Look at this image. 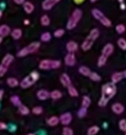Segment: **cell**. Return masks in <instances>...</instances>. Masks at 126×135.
I'll list each match as a JSON object with an SVG mask.
<instances>
[{
    "label": "cell",
    "mask_w": 126,
    "mask_h": 135,
    "mask_svg": "<svg viewBox=\"0 0 126 135\" xmlns=\"http://www.w3.org/2000/svg\"><path fill=\"white\" fill-rule=\"evenodd\" d=\"M117 87L114 83H106L101 88V97L98 101L99 107H106L109 101L116 94Z\"/></svg>",
    "instance_id": "6da1fadb"
},
{
    "label": "cell",
    "mask_w": 126,
    "mask_h": 135,
    "mask_svg": "<svg viewBox=\"0 0 126 135\" xmlns=\"http://www.w3.org/2000/svg\"><path fill=\"white\" fill-rule=\"evenodd\" d=\"M98 36H99V31H98V29L95 28V29H93V30H91L89 34L87 36V38H86L83 43H82L81 48L83 49V51L89 50V49L92 47L94 42L98 38Z\"/></svg>",
    "instance_id": "7a4b0ae2"
},
{
    "label": "cell",
    "mask_w": 126,
    "mask_h": 135,
    "mask_svg": "<svg viewBox=\"0 0 126 135\" xmlns=\"http://www.w3.org/2000/svg\"><path fill=\"white\" fill-rule=\"evenodd\" d=\"M81 18H82V11L81 10L78 9V8L75 9L74 11H73L72 15H71V17L69 18L68 21H67L66 28L68 29V30H72V29H74L75 27L77 25V23L79 22V21L81 20Z\"/></svg>",
    "instance_id": "3957f363"
},
{
    "label": "cell",
    "mask_w": 126,
    "mask_h": 135,
    "mask_svg": "<svg viewBox=\"0 0 126 135\" xmlns=\"http://www.w3.org/2000/svg\"><path fill=\"white\" fill-rule=\"evenodd\" d=\"M40 46H41V44L39 42H33V43L27 45L26 47L22 48L21 50H19V52L18 53L17 56L19 57H23V56H26L30 54H32V53H35L40 48Z\"/></svg>",
    "instance_id": "277c9868"
},
{
    "label": "cell",
    "mask_w": 126,
    "mask_h": 135,
    "mask_svg": "<svg viewBox=\"0 0 126 135\" xmlns=\"http://www.w3.org/2000/svg\"><path fill=\"white\" fill-rule=\"evenodd\" d=\"M61 66V61L59 60H52V59H43L40 62L39 68L41 70H55Z\"/></svg>",
    "instance_id": "5b68a950"
},
{
    "label": "cell",
    "mask_w": 126,
    "mask_h": 135,
    "mask_svg": "<svg viewBox=\"0 0 126 135\" xmlns=\"http://www.w3.org/2000/svg\"><path fill=\"white\" fill-rule=\"evenodd\" d=\"M91 13H92L93 17H94L96 20H98V21H99L103 26H105V27H111V20L108 19V18L104 15L103 12L100 11L99 9H98V8H94V9H92Z\"/></svg>",
    "instance_id": "8992f818"
},
{
    "label": "cell",
    "mask_w": 126,
    "mask_h": 135,
    "mask_svg": "<svg viewBox=\"0 0 126 135\" xmlns=\"http://www.w3.org/2000/svg\"><path fill=\"white\" fill-rule=\"evenodd\" d=\"M13 60L14 56L10 54H8L4 56V58L2 59V62L0 63V77H3L6 74V72L8 70V67L13 62Z\"/></svg>",
    "instance_id": "52a82bcc"
},
{
    "label": "cell",
    "mask_w": 126,
    "mask_h": 135,
    "mask_svg": "<svg viewBox=\"0 0 126 135\" xmlns=\"http://www.w3.org/2000/svg\"><path fill=\"white\" fill-rule=\"evenodd\" d=\"M35 80L32 78V76L30 75H29V76H27V77H25L24 79L22 80V81L19 83V85H20V87L21 88H23V89H27V88H29V87H30L32 84H34V83H35Z\"/></svg>",
    "instance_id": "ba28073f"
},
{
    "label": "cell",
    "mask_w": 126,
    "mask_h": 135,
    "mask_svg": "<svg viewBox=\"0 0 126 135\" xmlns=\"http://www.w3.org/2000/svg\"><path fill=\"white\" fill-rule=\"evenodd\" d=\"M61 0H44L41 4V7L44 10H50L60 2Z\"/></svg>",
    "instance_id": "9c48e42d"
},
{
    "label": "cell",
    "mask_w": 126,
    "mask_h": 135,
    "mask_svg": "<svg viewBox=\"0 0 126 135\" xmlns=\"http://www.w3.org/2000/svg\"><path fill=\"white\" fill-rule=\"evenodd\" d=\"M113 51H114V45H113L112 44H107V45L102 48L101 55L109 57V56L113 53Z\"/></svg>",
    "instance_id": "30bf717a"
},
{
    "label": "cell",
    "mask_w": 126,
    "mask_h": 135,
    "mask_svg": "<svg viewBox=\"0 0 126 135\" xmlns=\"http://www.w3.org/2000/svg\"><path fill=\"white\" fill-rule=\"evenodd\" d=\"M65 65L72 67L76 64V56L74 55V53H68L65 57Z\"/></svg>",
    "instance_id": "8fae6325"
},
{
    "label": "cell",
    "mask_w": 126,
    "mask_h": 135,
    "mask_svg": "<svg viewBox=\"0 0 126 135\" xmlns=\"http://www.w3.org/2000/svg\"><path fill=\"white\" fill-rule=\"evenodd\" d=\"M72 119H73L72 115L70 113H64L60 117V122L63 125H69L71 123V121H72Z\"/></svg>",
    "instance_id": "7c38bea8"
},
{
    "label": "cell",
    "mask_w": 126,
    "mask_h": 135,
    "mask_svg": "<svg viewBox=\"0 0 126 135\" xmlns=\"http://www.w3.org/2000/svg\"><path fill=\"white\" fill-rule=\"evenodd\" d=\"M111 109H112V111L116 115H120V114H122V113H123L124 107L120 103H115V104H113V105H112Z\"/></svg>",
    "instance_id": "4fadbf2b"
},
{
    "label": "cell",
    "mask_w": 126,
    "mask_h": 135,
    "mask_svg": "<svg viewBox=\"0 0 126 135\" xmlns=\"http://www.w3.org/2000/svg\"><path fill=\"white\" fill-rule=\"evenodd\" d=\"M60 81H61L63 86L66 87V88L71 85V79H70V77H69V76L67 75L66 73H63V74H62L61 77H60Z\"/></svg>",
    "instance_id": "5bb4252c"
},
{
    "label": "cell",
    "mask_w": 126,
    "mask_h": 135,
    "mask_svg": "<svg viewBox=\"0 0 126 135\" xmlns=\"http://www.w3.org/2000/svg\"><path fill=\"white\" fill-rule=\"evenodd\" d=\"M37 97L41 101H44V100L48 99L50 97V93L46 90H40L37 93Z\"/></svg>",
    "instance_id": "9a60e30c"
},
{
    "label": "cell",
    "mask_w": 126,
    "mask_h": 135,
    "mask_svg": "<svg viewBox=\"0 0 126 135\" xmlns=\"http://www.w3.org/2000/svg\"><path fill=\"white\" fill-rule=\"evenodd\" d=\"M122 78H123L122 72H115V73H113L112 76H111V83L116 84V83H120V81H122Z\"/></svg>",
    "instance_id": "2e32d148"
},
{
    "label": "cell",
    "mask_w": 126,
    "mask_h": 135,
    "mask_svg": "<svg viewBox=\"0 0 126 135\" xmlns=\"http://www.w3.org/2000/svg\"><path fill=\"white\" fill-rule=\"evenodd\" d=\"M10 28L6 24H3L0 26V36L1 37H6L10 33Z\"/></svg>",
    "instance_id": "e0dca14e"
},
{
    "label": "cell",
    "mask_w": 126,
    "mask_h": 135,
    "mask_svg": "<svg viewBox=\"0 0 126 135\" xmlns=\"http://www.w3.org/2000/svg\"><path fill=\"white\" fill-rule=\"evenodd\" d=\"M78 48V45L76 43L75 41H70L66 44V49L68 52L73 53V52H76Z\"/></svg>",
    "instance_id": "ac0fdd59"
},
{
    "label": "cell",
    "mask_w": 126,
    "mask_h": 135,
    "mask_svg": "<svg viewBox=\"0 0 126 135\" xmlns=\"http://www.w3.org/2000/svg\"><path fill=\"white\" fill-rule=\"evenodd\" d=\"M23 8H24V11L28 14H30L33 12L34 10V5L32 4V2H29V1H26V2L23 4Z\"/></svg>",
    "instance_id": "d6986e66"
},
{
    "label": "cell",
    "mask_w": 126,
    "mask_h": 135,
    "mask_svg": "<svg viewBox=\"0 0 126 135\" xmlns=\"http://www.w3.org/2000/svg\"><path fill=\"white\" fill-rule=\"evenodd\" d=\"M59 122H60V118H58L56 116H52L47 119V124L49 126H51V127H54V126L58 125Z\"/></svg>",
    "instance_id": "ffe728a7"
},
{
    "label": "cell",
    "mask_w": 126,
    "mask_h": 135,
    "mask_svg": "<svg viewBox=\"0 0 126 135\" xmlns=\"http://www.w3.org/2000/svg\"><path fill=\"white\" fill-rule=\"evenodd\" d=\"M78 71H79V73L81 74V75L86 76V77H89V75H90V73H91V70H89L87 67H86V66H81V67L79 68Z\"/></svg>",
    "instance_id": "44dd1931"
},
{
    "label": "cell",
    "mask_w": 126,
    "mask_h": 135,
    "mask_svg": "<svg viewBox=\"0 0 126 135\" xmlns=\"http://www.w3.org/2000/svg\"><path fill=\"white\" fill-rule=\"evenodd\" d=\"M67 90H68V94L71 97H77L78 96V92L76 89V87H74L72 84L70 86L67 87Z\"/></svg>",
    "instance_id": "7402d4cb"
},
{
    "label": "cell",
    "mask_w": 126,
    "mask_h": 135,
    "mask_svg": "<svg viewBox=\"0 0 126 135\" xmlns=\"http://www.w3.org/2000/svg\"><path fill=\"white\" fill-rule=\"evenodd\" d=\"M11 36L13 39L18 40L22 36V31L20 29H14L13 31L11 32Z\"/></svg>",
    "instance_id": "603a6c76"
},
{
    "label": "cell",
    "mask_w": 126,
    "mask_h": 135,
    "mask_svg": "<svg viewBox=\"0 0 126 135\" xmlns=\"http://www.w3.org/2000/svg\"><path fill=\"white\" fill-rule=\"evenodd\" d=\"M7 83H8V85L9 87H16L19 84V81H18L16 78H13V77L8 78V79L7 80Z\"/></svg>",
    "instance_id": "cb8c5ba5"
},
{
    "label": "cell",
    "mask_w": 126,
    "mask_h": 135,
    "mask_svg": "<svg viewBox=\"0 0 126 135\" xmlns=\"http://www.w3.org/2000/svg\"><path fill=\"white\" fill-rule=\"evenodd\" d=\"M62 93L60 92V91H58V90H54V91H52V93H50V97L52 98V99H54V100H58V99H60V98L62 97Z\"/></svg>",
    "instance_id": "d4e9b609"
},
{
    "label": "cell",
    "mask_w": 126,
    "mask_h": 135,
    "mask_svg": "<svg viewBox=\"0 0 126 135\" xmlns=\"http://www.w3.org/2000/svg\"><path fill=\"white\" fill-rule=\"evenodd\" d=\"M99 131V127L98 126H92L87 129V135H96Z\"/></svg>",
    "instance_id": "484cf974"
},
{
    "label": "cell",
    "mask_w": 126,
    "mask_h": 135,
    "mask_svg": "<svg viewBox=\"0 0 126 135\" xmlns=\"http://www.w3.org/2000/svg\"><path fill=\"white\" fill-rule=\"evenodd\" d=\"M19 112L20 113L21 115L23 116H26V115H29L30 114V109L24 105H20L19 107Z\"/></svg>",
    "instance_id": "4316f807"
},
{
    "label": "cell",
    "mask_w": 126,
    "mask_h": 135,
    "mask_svg": "<svg viewBox=\"0 0 126 135\" xmlns=\"http://www.w3.org/2000/svg\"><path fill=\"white\" fill-rule=\"evenodd\" d=\"M90 104H91L90 98L87 95L83 96V99H82V107H86V108H87V107L90 105Z\"/></svg>",
    "instance_id": "83f0119b"
},
{
    "label": "cell",
    "mask_w": 126,
    "mask_h": 135,
    "mask_svg": "<svg viewBox=\"0 0 126 135\" xmlns=\"http://www.w3.org/2000/svg\"><path fill=\"white\" fill-rule=\"evenodd\" d=\"M50 22H51L50 18H49L48 16H47V15L41 16V25H43V26H49V25H50Z\"/></svg>",
    "instance_id": "f1b7e54d"
},
{
    "label": "cell",
    "mask_w": 126,
    "mask_h": 135,
    "mask_svg": "<svg viewBox=\"0 0 126 135\" xmlns=\"http://www.w3.org/2000/svg\"><path fill=\"white\" fill-rule=\"evenodd\" d=\"M10 101H11L12 104H13L14 105H16V107H19V105H21V101H20V99H19V97L18 95L11 96V98H10Z\"/></svg>",
    "instance_id": "f546056e"
},
{
    "label": "cell",
    "mask_w": 126,
    "mask_h": 135,
    "mask_svg": "<svg viewBox=\"0 0 126 135\" xmlns=\"http://www.w3.org/2000/svg\"><path fill=\"white\" fill-rule=\"evenodd\" d=\"M118 44V46L120 47L122 50H126V40L124 38H120V39L117 41Z\"/></svg>",
    "instance_id": "4dcf8cb0"
},
{
    "label": "cell",
    "mask_w": 126,
    "mask_h": 135,
    "mask_svg": "<svg viewBox=\"0 0 126 135\" xmlns=\"http://www.w3.org/2000/svg\"><path fill=\"white\" fill-rule=\"evenodd\" d=\"M107 59H108L107 56H103V55H100V56L98 59V67H102V66L105 65L106 62H107Z\"/></svg>",
    "instance_id": "1f68e13d"
},
{
    "label": "cell",
    "mask_w": 126,
    "mask_h": 135,
    "mask_svg": "<svg viewBox=\"0 0 126 135\" xmlns=\"http://www.w3.org/2000/svg\"><path fill=\"white\" fill-rule=\"evenodd\" d=\"M89 78H90V80L93 81H99L100 80H101L100 75L97 73V72H91L90 75H89Z\"/></svg>",
    "instance_id": "d6a6232c"
},
{
    "label": "cell",
    "mask_w": 126,
    "mask_h": 135,
    "mask_svg": "<svg viewBox=\"0 0 126 135\" xmlns=\"http://www.w3.org/2000/svg\"><path fill=\"white\" fill-rule=\"evenodd\" d=\"M51 38H52V35H51V33L48 32H43L41 35V40L43 42H49L51 40Z\"/></svg>",
    "instance_id": "836d02e7"
},
{
    "label": "cell",
    "mask_w": 126,
    "mask_h": 135,
    "mask_svg": "<svg viewBox=\"0 0 126 135\" xmlns=\"http://www.w3.org/2000/svg\"><path fill=\"white\" fill-rule=\"evenodd\" d=\"M115 29H116V32H118L119 34H122L124 32H125V30H126L125 26H124L123 24H118Z\"/></svg>",
    "instance_id": "e575fe53"
},
{
    "label": "cell",
    "mask_w": 126,
    "mask_h": 135,
    "mask_svg": "<svg viewBox=\"0 0 126 135\" xmlns=\"http://www.w3.org/2000/svg\"><path fill=\"white\" fill-rule=\"evenodd\" d=\"M119 128H120V131L126 132V119H120L119 122Z\"/></svg>",
    "instance_id": "d590c367"
},
{
    "label": "cell",
    "mask_w": 126,
    "mask_h": 135,
    "mask_svg": "<svg viewBox=\"0 0 126 135\" xmlns=\"http://www.w3.org/2000/svg\"><path fill=\"white\" fill-rule=\"evenodd\" d=\"M87 108H86V107H81V108L78 110L77 116L79 117V118H84V117H86V115H87Z\"/></svg>",
    "instance_id": "8d00e7d4"
},
{
    "label": "cell",
    "mask_w": 126,
    "mask_h": 135,
    "mask_svg": "<svg viewBox=\"0 0 126 135\" xmlns=\"http://www.w3.org/2000/svg\"><path fill=\"white\" fill-rule=\"evenodd\" d=\"M63 135H74V131L71 128L65 127L63 129Z\"/></svg>",
    "instance_id": "74e56055"
},
{
    "label": "cell",
    "mask_w": 126,
    "mask_h": 135,
    "mask_svg": "<svg viewBox=\"0 0 126 135\" xmlns=\"http://www.w3.org/2000/svg\"><path fill=\"white\" fill-rule=\"evenodd\" d=\"M64 34H65V30H63V29H58V30H56L55 32H54V35L57 38H60V37H62Z\"/></svg>",
    "instance_id": "f35d334b"
},
{
    "label": "cell",
    "mask_w": 126,
    "mask_h": 135,
    "mask_svg": "<svg viewBox=\"0 0 126 135\" xmlns=\"http://www.w3.org/2000/svg\"><path fill=\"white\" fill-rule=\"evenodd\" d=\"M32 113L34 115H41L43 113V107H35L32 108Z\"/></svg>",
    "instance_id": "ab89813d"
},
{
    "label": "cell",
    "mask_w": 126,
    "mask_h": 135,
    "mask_svg": "<svg viewBox=\"0 0 126 135\" xmlns=\"http://www.w3.org/2000/svg\"><path fill=\"white\" fill-rule=\"evenodd\" d=\"M8 129V126L6 123L4 122H0V131H3V129Z\"/></svg>",
    "instance_id": "60d3db41"
},
{
    "label": "cell",
    "mask_w": 126,
    "mask_h": 135,
    "mask_svg": "<svg viewBox=\"0 0 126 135\" xmlns=\"http://www.w3.org/2000/svg\"><path fill=\"white\" fill-rule=\"evenodd\" d=\"M13 1H14V2H15L17 5H22V4H24V3L26 2L25 0H13Z\"/></svg>",
    "instance_id": "b9f144b4"
},
{
    "label": "cell",
    "mask_w": 126,
    "mask_h": 135,
    "mask_svg": "<svg viewBox=\"0 0 126 135\" xmlns=\"http://www.w3.org/2000/svg\"><path fill=\"white\" fill-rule=\"evenodd\" d=\"M74 1H75V3H76V4L80 5V4H82V3H83L85 0H74Z\"/></svg>",
    "instance_id": "7bdbcfd3"
},
{
    "label": "cell",
    "mask_w": 126,
    "mask_h": 135,
    "mask_svg": "<svg viewBox=\"0 0 126 135\" xmlns=\"http://www.w3.org/2000/svg\"><path fill=\"white\" fill-rule=\"evenodd\" d=\"M120 8H122V10H124V9H125V4H124L123 2H122V3H120Z\"/></svg>",
    "instance_id": "ee69618b"
},
{
    "label": "cell",
    "mask_w": 126,
    "mask_h": 135,
    "mask_svg": "<svg viewBox=\"0 0 126 135\" xmlns=\"http://www.w3.org/2000/svg\"><path fill=\"white\" fill-rule=\"evenodd\" d=\"M3 95H4V91H3V90H0V100L2 99Z\"/></svg>",
    "instance_id": "f6af8a7d"
},
{
    "label": "cell",
    "mask_w": 126,
    "mask_h": 135,
    "mask_svg": "<svg viewBox=\"0 0 126 135\" xmlns=\"http://www.w3.org/2000/svg\"><path fill=\"white\" fill-rule=\"evenodd\" d=\"M24 24L25 25H29V24H30V21H29V20H25V21H24Z\"/></svg>",
    "instance_id": "bcb514c9"
},
{
    "label": "cell",
    "mask_w": 126,
    "mask_h": 135,
    "mask_svg": "<svg viewBox=\"0 0 126 135\" xmlns=\"http://www.w3.org/2000/svg\"><path fill=\"white\" fill-rule=\"evenodd\" d=\"M122 74H123V78H126V70H124L123 72H122Z\"/></svg>",
    "instance_id": "7dc6e473"
},
{
    "label": "cell",
    "mask_w": 126,
    "mask_h": 135,
    "mask_svg": "<svg viewBox=\"0 0 126 135\" xmlns=\"http://www.w3.org/2000/svg\"><path fill=\"white\" fill-rule=\"evenodd\" d=\"M2 16H3V12H2V10L0 9V19L2 18Z\"/></svg>",
    "instance_id": "c3c4849f"
},
{
    "label": "cell",
    "mask_w": 126,
    "mask_h": 135,
    "mask_svg": "<svg viewBox=\"0 0 126 135\" xmlns=\"http://www.w3.org/2000/svg\"><path fill=\"white\" fill-rule=\"evenodd\" d=\"M90 1H91V2H92V3H95V2H96V1H98V0H90Z\"/></svg>",
    "instance_id": "681fc988"
},
{
    "label": "cell",
    "mask_w": 126,
    "mask_h": 135,
    "mask_svg": "<svg viewBox=\"0 0 126 135\" xmlns=\"http://www.w3.org/2000/svg\"><path fill=\"white\" fill-rule=\"evenodd\" d=\"M2 38H3V37H1V36H0V44L2 43Z\"/></svg>",
    "instance_id": "f907efd6"
},
{
    "label": "cell",
    "mask_w": 126,
    "mask_h": 135,
    "mask_svg": "<svg viewBox=\"0 0 126 135\" xmlns=\"http://www.w3.org/2000/svg\"><path fill=\"white\" fill-rule=\"evenodd\" d=\"M118 1H119L120 3H122V2H123V0H118Z\"/></svg>",
    "instance_id": "816d5d0a"
},
{
    "label": "cell",
    "mask_w": 126,
    "mask_h": 135,
    "mask_svg": "<svg viewBox=\"0 0 126 135\" xmlns=\"http://www.w3.org/2000/svg\"><path fill=\"white\" fill-rule=\"evenodd\" d=\"M27 135H35V134H33V133H29V134H27Z\"/></svg>",
    "instance_id": "f5cc1de1"
},
{
    "label": "cell",
    "mask_w": 126,
    "mask_h": 135,
    "mask_svg": "<svg viewBox=\"0 0 126 135\" xmlns=\"http://www.w3.org/2000/svg\"><path fill=\"white\" fill-rule=\"evenodd\" d=\"M124 135H126V132H125V134H124Z\"/></svg>",
    "instance_id": "db71d44e"
}]
</instances>
